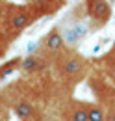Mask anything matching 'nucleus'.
Returning <instances> with one entry per match:
<instances>
[{
	"mask_svg": "<svg viewBox=\"0 0 115 121\" xmlns=\"http://www.w3.org/2000/svg\"><path fill=\"white\" fill-rule=\"evenodd\" d=\"M58 28L61 32V35H63V41H65L67 48H76L87 37V34L91 30V24L86 19L67 17L58 24Z\"/></svg>",
	"mask_w": 115,
	"mask_h": 121,
	"instance_id": "obj_1",
	"label": "nucleus"
},
{
	"mask_svg": "<svg viewBox=\"0 0 115 121\" xmlns=\"http://www.w3.org/2000/svg\"><path fill=\"white\" fill-rule=\"evenodd\" d=\"M87 71V61L80 54H69L58 65V73L67 82H78Z\"/></svg>",
	"mask_w": 115,
	"mask_h": 121,
	"instance_id": "obj_2",
	"label": "nucleus"
},
{
	"mask_svg": "<svg viewBox=\"0 0 115 121\" xmlns=\"http://www.w3.org/2000/svg\"><path fill=\"white\" fill-rule=\"evenodd\" d=\"M86 15L91 21V28H102L110 19H111V6L110 0H86L84 2Z\"/></svg>",
	"mask_w": 115,
	"mask_h": 121,
	"instance_id": "obj_3",
	"label": "nucleus"
},
{
	"mask_svg": "<svg viewBox=\"0 0 115 121\" xmlns=\"http://www.w3.org/2000/svg\"><path fill=\"white\" fill-rule=\"evenodd\" d=\"M41 50L46 52V54H52V56H58V54H61L67 45H65V41H63V35H61V32L58 26H54L52 30H48L45 34L43 37H41Z\"/></svg>",
	"mask_w": 115,
	"mask_h": 121,
	"instance_id": "obj_4",
	"label": "nucleus"
},
{
	"mask_svg": "<svg viewBox=\"0 0 115 121\" xmlns=\"http://www.w3.org/2000/svg\"><path fill=\"white\" fill-rule=\"evenodd\" d=\"M33 21H35V15L30 9H26V8H17L13 13L9 15V19H8V26H9V30L13 32V35H17V34H21L22 30H26Z\"/></svg>",
	"mask_w": 115,
	"mask_h": 121,
	"instance_id": "obj_5",
	"label": "nucleus"
},
{
	"mask_svg": "<svg viewBox=\"0 0 115 121\" xmlns=\"http://www.w3.org/2000/svg\"><path fill=\"white\" fill-rule=\"evenodd\" d=\"M46 69V58L41 54H30L24 56L21 61V71L22 73H28V75H35V73H41Z\"/></svg>",
	"mask_w": 115,
	"mask_h": 121,
	"instance_id": "obj_6",
	"label": "nucleus"
},
{
	"mask_svg": "<svg viewBox=\"0 0 115 121\" xmlns=\"http://www.w3.org/2000/svg\"><path fill=\"white\" fill-rule=\"evenodd\" d=\"M13 112L17 114V117L21 121H30L35 116V106H33V103H30L28 99H19L13 104Z\"/></svg>",
	"mask_w": 115,
	"mask_h": 121,
	"instance_id": "obj_7",
	"label": "nucleus"
},
{
	"mask_svg": "<svg viewBox=\"0 0 115 121\" xmlns=\"http://www.w3.org/2000/svg\"><path fill=\"white\" fill-rule=\"evenodd\" d=\"M69 121H89V104L86 103H78L74 104V108L71 110Z\"/></svg>",
	"mask_w": 115,
	"mask_h": 121,
	"instance_id": "obj_8",
	"label": "nucleus"
},
{
	"mask_svg": "<svg viewBox=\"0 0 115 121\" xmlns=\"http://www.w3.org/2000/svg\"><path fill=\"white\" fill-rule=\"evenodd\" d=\"M21 61H22V56L13 58V60H9L8 63H2V65H0V78H6V76L21 71Z\"/></svg>",
	"mask_w": 115,
	"mask_h": 121,
	"instance_id": "obj_9",
	"label": "nucleus"
},
{
	"mask_svg": "<svg viewBox=\"0 0 115 121\" xmlns=\"http://www.w3.org/2000/svg\"><path fill=\"white\" fill-rule=\"evenodd\" d=\"M89 121H106V110L100 104H89Z\"/></svg>",
	"mask_w": 115,
	"mask_h": 121,
	"instance_id": "obj_10",
	"label": "nucleus"
},
{
	"mask_svg": "<svg viewBox=\"0 0 115 121\" xmlns=\"http://www.w3.org/2000/svg\"><path fill=\"white\" fill-rule=\"evenodd\" d=\"M41 47V43L39 41H30L28 43V48H26V56H30V54H37L35 50Z\"/></svg>",
	"mask_w": 115,
	"mask_h": 121,
	"instance_id": "obj_11",
	"label": "nucleus"
},
{
	"mask_svg": "<svg viewBox=\"0 0 115 121\" xmlns=\"http://www.w3.org/2000/svg\"><path fill=\"white\" fill-rule=\"evenodd\" d=\"M4 9H6V4H4V0H0V17L4 15Z\"/></svg>",
	"mask_w": 115,
	"mask_h": 121,
	"instance_id": "obj_12",
	"label": "nucleus"
},
{
	"mask_svg": "<svg viewBox=\"0 0 115 121\" xmlns=\"http://www.w3.org/2000/svg\"><path fill=\"white\" fill-rule=\"evenodd\" d=\"M111 2H115V0H111Z\"/></svg>",
	"mask_w": 115,
	"mask_h": 121,
	"instance_id": "obj_13",
	"label": "nucleus"
}]
</instances>
